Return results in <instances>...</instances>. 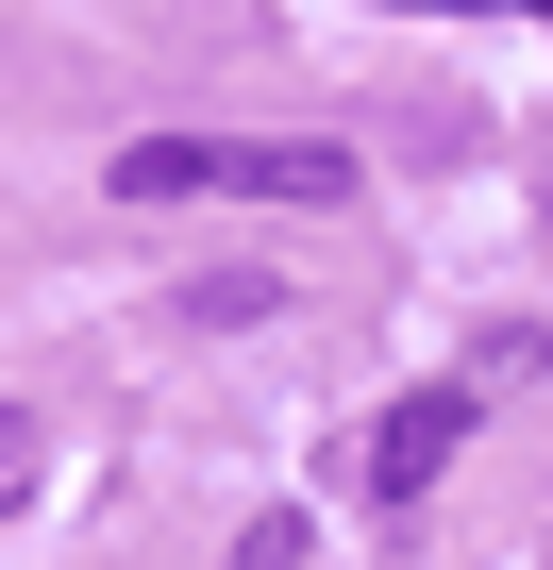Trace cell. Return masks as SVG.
Here are the masks:
<instances>
[{
    "mask_svg": "<svg viewBox=\"0 0 553 570\" xmlns=\"http://www.w3.org/2000/svg\"><path fill=\"white\" fill-rule=\"evenodd\" d=\"M486 18H553V0H486Z\"/></svg>",
    "mask_w": 553,
    "mask_h": 570,
    "instance_id": "cell-4",
    "label": "cell"
},
{
    "mask_svg": "<svg viewBox=\"0 0 553 570\" xmlns=\"http://www.w3.org/2000/svg\"><path fill=\"white\" fill-rule=\"evenodd\" d=\"M118 202H303V218H336L353 202V151L336 135H135L118 151Z\"/></svg>",
    "mask_w": 553,
    "mask_h": 570,
    "instance_id": "cell-1",
    "label": "cell"
},
{
    "mask_svg": "<svg viewBox=\"0 0 553 570\" xmlns=\"http://www.w3.org/2000/svg\"><path fill=\"white\" fill-rule=\"evenodd\" d=\"M235 570H303V520H286V503H268V520L235 537Z\"/></svg>",
    "mask_w": 553,
    "mask_h": 570,
    "instance_id": "cell-3",
    "label": "cell"
},
{
    "mask_svg": "<svg viewBox=\"0 0 553 570\" xmlns=\"http://www.w3.org/2000/svg\"><path fill=\"white\" fill-rule=\"evenodd\" d=\"M453 436H470V386H419V403H386V436H369V503H419V487L453 470Z\"/></svg>",
    "mask_w": 553,
    "mask_h": 570,
    "instance_id": "cell-2",
    "label": "cell"
}]
</instances>
